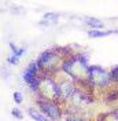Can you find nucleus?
<instances>
[{
	"label": "nucleus",
	"instance_id": "obj_9",
	"mask_svg": "<svg viewBox=\"0 0 118 121\" xmlns=\"http://www.w3.org/2000/svg\"><path fill=\"white\" fill-rule=\"evenodd\" d=\"M11 113H13V116H14V117L19 118V120L22 118V113H21V110H19V109H13V112H11Z\"/></svg>",
	"mask_w": 118,
	"mask_h": 121
},
{
	"label": "nucleus",
	"instance_id": "obj_10",
	"mask_svg": "<svg viewBox=\"0 0 118 121\" xmlns=\"http://www.w3.org/2000/svg\"><path fill=\"white\" fill-rule=\"evenodd\" d=\"M14 100L17 102V103H21V102H22V95H21L19 92H15L14 94Z\"/></svg>",
	"mask_w": 118,
	"mask_h": 121
},
{
	"label": "nucleus",
	"instance_id": "obj_8",
	"mask_svg": "<svg viewBox=\"0 0 118 121\" xmlns=\"http://www.w3.org/2000/svg\"><path fill=\"white\" fill-rule=\"evenodd\" d=\"M87 23L91 25L92 28H102V26H103V22L99 21V19H96V18H88V19H87Z\"/></svg>",
	"mask_w": 118,
	"mask_h": 121
},
{
	"label": "nucleus",
	"instance_id": "obj_4",
	"mask_svg": "<svg viewBox=\"0 0 118 121\" xmlns=\"http://www.w3.org/2000/svg\"><path fill=\"white\" fill-rule=\"evenodd\" d=\"M54 58H55V55H54L52 52H50V51H47V52H44L40 58H38L37 65H40V66H48V65L52 63Z\"/></svg>",
	"mask_w": 118,
	"mask_h": 121
},
{
	"label": "nucleus",
	"instance_id": "obj_5",
	"mask_svg": "<svg viewBox=\"0 0 118 121\" xmlns=\"http://www.w3.org/2000/svg\"><path fill=\"white\" fill-rule=\"evenodd\" d=\"M59 91H60V95H63L65 98H70V96H73V94H74V88L70 83L60 84L59 85Z\"/></svg>",
	"mask_w": 118,
	"mask_h": 121
},
{
	"label": "nucleus",
	"instance_id": "obj_14",
	"mask_svg": "<svg viewBox=\"0 0 118 121\" xmlns=\"http://www.w3.org/2000/svg\"><path fill=\"white\" fill-rule=\"evenodd\" d=\"M67 121H82V120H80V118H69Z\"/></svg>",
	"mask_w": 118,
	"mask_h": 121
},
{
	"label": "nucleus",
	"instance_id": "obj_3",
	"mask_svg": "<svg viewBox=\"0 0 118 121\" xmlns=\"http://www.w3.org/2000/svg\"><path fill=\"white\" fill-rule=\"evenodd\" d=\"M40 106H41V110H43L50 118H52V120H56V118L60 117V110H59L55 105L48 103V102H41Z\"/></svg>",
	"mask_w": 118,
	"mask_h": 121
},
{
	"label": "nucleus",
	"instance_id": "obj_6",
	"mask_svg": "<svg viewBox=\"0 0 118 121\" xmlns=\"http://www.w3.org/2000/svg\"><path fill=\"white\" fill-rule=\"evenodd\" d=\"M29 114L33 117V120H36V121H51L48 117H45L44 114L37 113L36 110H33V109H30V110H29Z\"/></svg>",
	"mask_w": 118,
	"mask_h": 121
},
{
	"label": "nucleus",
	"instance_id": "obj_12",
	"mask_svg": "<svg viewBox=\"0 0 118 121\" xmlns=\"http://www.w3.org/2000/svg\"><path fill=\"white\" fill-rule=\"evenodd\" d=\"M113 78H115V80L118 81V66L113 69Z\"/></svg>",
	"mask_w": 118,
	"mask_h": 121
},
{
	"label": "nucleus",
	"instance_id": "obj_13",
	"mask_svg": "<svg viewBox=\"0 0 118 121\" xmlns=\"http://www.w3.org/2000/svg\"><path fill=\"white\" fill-rule=\"evenodd\" d=\"M54 17H58V15L56 14H51V13H50V14H45V19H55V18H54Z\"/></svg>",
	"mask_w": 118,
	"mask_h": 121
},
{
	"label": "nucleus",
	"instance_id": "obj_2",
	"mask_svg": "<svg viewBox=\"0 0 118 121\" xmlns=\"http://www.w3.org/2000/svg\"><path fill=\"white\" fill-rule=\"evenodd\" d=\"M37 68H38L37 63H32V65H29V68L23 72V78H25V81L29 84L30 87H33V88H37V85H38V81H37V78H36Z\"/></svg>",
	"mask_w": 118,
	"mask_h": 121
},
{
	"label": "nucleus",
	"instance_id": "obj_7",
	"mask_svg": "<svg viewBox=\"0 0 118 121\" xmlns=\"http://www.w3.org/2000/svg\"><path fill=\"white\" fill-rule=\"evenodd\" d=\"M111 33L113 32H102V30H95V29H92L91 32H88V35L91 37H104V36H109Z\"/></svg>",
	"mask_w": 118,
	"mask_h": 121
},
{
	"label": "nucleus",
	"instance_id": "obj_1",
	"mask_svg": "<svg viewBox=\"0 0 118 121\" xmlns=\"http://www.w3.org/2000/svg\"><path fill=\"white\" fill-rule=\"evenodd\" d=\"M89 72H91V77H92V80H93L96 84L103 85V84H107V81L110 80L109 73H106L103 69L99 68V66H92V68H89Z\"/></svg>",
	"mask_w": 118,
	"mask_h": 121
},
{
	"label": "nucleus",
	"instance_id": "obj_11",
	"mask_svg": "<svg viewBox=\"0 0 118 121\" xmlns=\"http://www.w3.org/2000/svg\"><path fill=\"white\" fill-rule=\"evenodd\" d=\"M8 62H10V63H18V62H19V58L15 56V55H11V56L8 58Z\"/></svg>",
	"mask_w": 118,
	"mask_h": 121
}]
</instances>
